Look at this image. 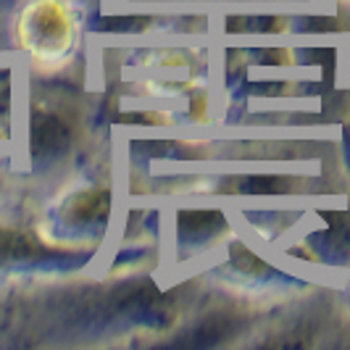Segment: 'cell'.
<instances>
[{
    "label": "cell",
    "mask_w": 350,
    "mask_h": 350,
    "mask_svg": "<svg viewBox=\"0 0 350 350\" xmlns=\"http://www.w3.org/2000/svg\"><path fill=\"white\" fill-rule=\"evenodd\" d=\"M74 40V18L61 0H37L24 16V42L37 58H61Z\"/></svg>",
    "instance_id": "6da1fadb"
}]
</instances>
